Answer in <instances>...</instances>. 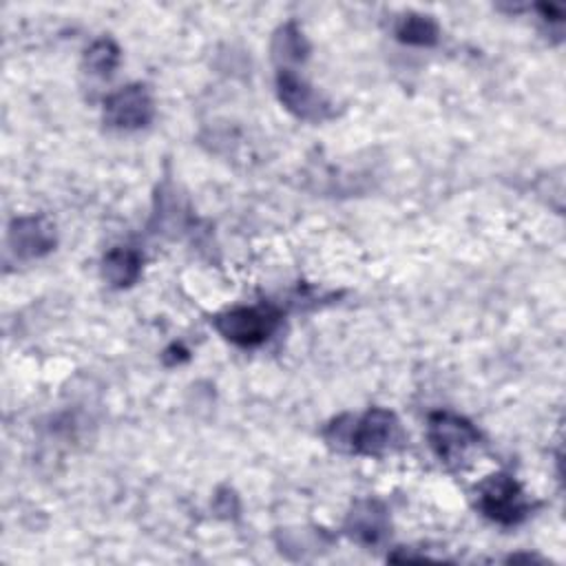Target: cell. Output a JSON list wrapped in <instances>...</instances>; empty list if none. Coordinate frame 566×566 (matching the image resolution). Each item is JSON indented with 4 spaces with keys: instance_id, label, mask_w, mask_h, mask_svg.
<instances>
[{
    "instance_id": "6da1fadb",
    "label": "cell",
    "mask_w": 566,
    "mask_h": 566,
    "mask_svg": "<svg viewBox=\"0 0 566 566\" xmlns=\"http://www.w3.org/2000/svg\"><path fill=\"white\" fill-rule=\"evenodd\" d=\"M349 424H343V418L334 420L325 438L329 444L338 449H349L358 455H374L380 458L394 449H398L405 440L400 420L396 413L382 407H374L367 413H363L356 420H347Z\"/></svg>"
},
{
    "instance_id": "7a4b0ae2",
    "label": "cell",
    "mask_w": 566,
    "mask_h": 566,
    "mask_svg": "<svg viewBox=\"0 0 566 566\" xmlns=\"http://www.w3.org/2000/svg\"><path fill=\"white\" fill-rule=\"evenodd\" d=\"M212 325L226 340L239 347H256L279 329L281 312L270 303L239 305L219 312Z\"/></svg>"
},
{
    "instance_id": "3957f363",
    "label": "cell",
    "mask_w": 566,
    "mask_h": 566,
    "mask_svg": "<svg viewBox=\"0 0 566 566\" xmlns=\"http://www.w3.org/2000/svg\"><path fill=\"white\" fill-rule=\"evenodd\" d=\"M478 506L502 526L520 524L531 511L520 482L506 473H493L478 486Z\"/></svg>"
},
{
    "instance_id": "277c9868",
    "label": "cell",
    "mask_w": 566,
    "mask_h": 566,
    "mask_svg": "<svg viewBox=\"0 0 566 566\" xmlns=\"http://www.w3.org/2000/svg\"><path fill=\"white\" fill-rule=\"evenodd\" d=\"M427 438L442 462L460 464L478 447L480 431L458 413L436 411L427 420Z\"/></svg>"
},
{
    "instance_id": "5b68a950",
    "label": "cell",
    "mask_w": 566,
    "mask_h": 566,
    "mask_svg": "<svg viewBox=\"0 0 566 566\" xmlns=\"http://www.w3.org/2000/svg\"><path fill=\"white\" fill-rule=\"evenodd\" d=\"M276 91L283 106L298 119L325 122L334 115L332 102L287 66H281L276 73Z\"/></svg>"
},
{
    "instance_id": "8992f818",
    "label": "cell",
    "mask_w": 566,
    "mask_h": 566,
    "mask_svg": "<svg viewBox=\"0 0 566 566\" xmlns=\"http://www.w3.org/2000/svg\"><path fill=\"white\" fill-rule=\"evenodd\" d=\"M155 99L144 84H128L111 93L104 102V122L119 130H135L150 124Z\"/></svg>"
},
{
    "instance_id": "52a82bcc",
    "label": "cell",
    "mask_w": 566,
    "mask_h": 566,
    "mask_svg": "<svg viewBox=\"0 0 566 566\" xmlns=\"http://www.w3.org/2000/svg\"><path fill=\"white\" fill-rule=\"evenodd\" d=\"M55 226L42 214L13 219L7 234V243L18 259H40L55 248Z\"/></svg>"
},
{
    "instance_id": "ba28073f",
    "label": "cell",
    "mask_w": 566,
    "mask_h": 566,
    "mask_svg": "<svg viewBox=\"0 0 566 566\" xmlns=\"http://www.w3.org/2000/svg\"><path fill=\"white\" fill-rule=\"evenodd\" d=\"M389 531V517L378 500H360L345 520V533L365 546L378 544Z\"/></svg>"
},
{
    "instance_id": "9c48e42d",
    "label": "cell",
    "mask_w": 566,
    "mask_h": 566,
    "mask_svg": "<svg viewBox=\"0 0 566 566\" xmlns=\"http://www.w3.org/2000/svg\"><path fill=\"white\" fill-rule=\"evenodd\" d=\"M142 274V254L135 248L117 245L102 259V276L113 287H128Z\"/></svg>"
},
{
    "instance_id": "30bf717a",
    "label": "cell",
    "mask_w": 566,
    "mask_h": 566,
    "mask_svg": "<svg viewBox=\"0 0 566 566\" xmlns=\"http://www.w3.org/2000/svg\"><path fill=\"white\" fill-rule=\"evenodd\" d=\"M307 51H310V44L296 22H287L274 33L272 55L276 62H281V64L301 62L307 57Z\"/></svg>"
},
{
    "instance_id": "8fae6325",
    "label": "cell",
    "mask_w": 566,
    "mask_h": 566,
    "mask_svg": "<svg viewBox=\"0 0 566 566\" xmlns=\"http://www.w3.org/2000/svg\"><path fill=\"white\" fill-rule=\"evenodd\" d=\"M438 35H440V29L436 20L422 13H407L400 18L396 27V38L413 46H431L438 42Z\"/></svg>"
},
{
    "instance_id": "7c38bea8",
    "label": "cell",
    "mask_w": 566,
    "mask_h": 566,
    "mask_svg": "<svg viewBox=\"0 0 566 566\" xmlns=\"http://www.w3.org/2000/svg\"><path fill=\"white\" fill-rule=\"evenodd\" d=\"M119 64V46L111 38L95 40L84 53V66L97 77H108Z\"/></svg>"
}]
</instances>
